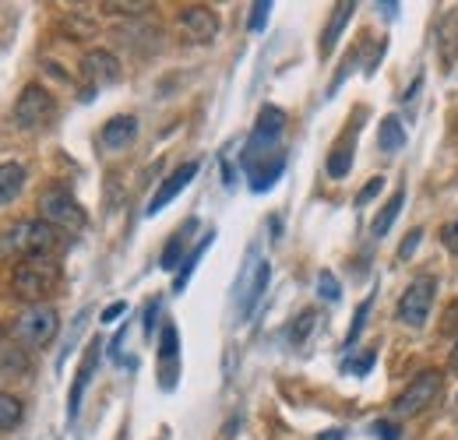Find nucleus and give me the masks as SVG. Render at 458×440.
Instances as JSON below:
<instances>
[{
	"instance_id": "1",
	"label": "nucleus",
	"mask_w": 458,
	"mask_h": 440,
	"mask_svg": "<svg viewBox=\"0 0 458 440\" xmlns=\"http://www.w3.org/2000/svg\"><path fill=\"white\" fill-rule=\"evenodd\" d=\"M60 229H54L50 222L43 219H25L18 222L14 229H7L4 247L21 254V258H54L60 250Z\"/></svg>"
},
{
	"instance_id": "2",
	"label": "nucleus",
	"mask_w": 458,
	"mask_h": 440,
	"mask_svg": "<svg viewBox=\"0 0 458 440\" xmlns=\"http://www.w3.org/2000/svg\"><path fill=\"white\" fill-rule=\"evenodd\" d=\"M60 275H64L60 272V261H54V258H25L14 268V292L21 300L39 303V300H47L60 285Z\"/></svg>"
},
{
	"instance_id": "3",
	"label": "nucleus",
	"mask_w": 458,
	"mask_h": 440,
	"mask_svg": "<svg viewBox=\"0 0 458 440\" xmlns=\"http://www.w3.org/2000/svg\"><path fill=\"white\" fill-rule=\"evenodd\" d=\"M57 331H60L57 310L47 307V303H32L29 310H21V317L14 321L11 334H14L21 345H29V349H43V345H50V342L57 338Z\"/></svg>"
},
{
	"instance_id": "4",
	"label": "nucleus",
	"mask_w": 458,
	"mask_h": 440,
	"mask_svg": "<svg viewBox=\"0 0 458 440\" xmlns=\"http://www.w3.org/2000/svg\"><path fill=\"white\" fill-rule=\"evenodd\" d=\"M54 120H57V99H54V92L43 89V85H36V81L25 85L21 96H18V103H14V123L21 131H39V127H47Z\"/></svg>"
},
{
	"instance_id": "5",
	"label": "nucleus",
	"mask_w": 458,
	"mask_h": 440,
	"mask_svg": "<svg viewBox=\"0 0 458 440\" xmlns=\"http://www.w3.org/2000/svg\"><path fill=\"white\" fill-rule=\"evenodd\" d=\"M434 296H437V278L434 275L412 278V282L405 285V292L399 296L395 317H399L405 328H423V325H427V317H430Z\"/></svg>"
},
{
	"instance_id": "6",
	"label": "nucleus",
	"mask_w": 458,
	"mask_h": 440,
	"mask_svg": "<svg viewBox=\"0 0 458 440\" xmlns=\"http://www.w3.org/2000/svg\"><path fill=\"white\" fill-rule=\"evenodd\" d=\"M441 391H445V374H441V370H423V374H416L412 385L395 398L392 412H395V416H420V412H427V409L441 398Z\"/></svg>"
},
{
	"instance_id": "7",
	"label": "nucleus",
	"mask_w": 458,
	"mask_h": 440,
	"mask_svg": "<svg viewBox=\"0 0 458 440\" xmlns=\"http://www.w3.org/2000/svg\"><path fill=\"white\" fill-rule=\"evenodd\" d=\"M39 216L43 222H50L54 229H85V208L78 205V198L64 187H50L39 198Z\"/></svg>"
},
{
	"instance_id": "8",
	"label": "nucleus",
	"mask_w": 458,
	"mask_h": 440,
	"mask_svg": "<svg viewBox=\"0 0 458 440\" xmlns=\"http://www.w3.org/2000/svg\"><path fill=\"white\" fill-rule=\"evenodd\" d=\"M240 163H243V173H247L250 190L261 194V190H272L276 180L283 176V169H286V148H272V152H243Z\"/></svg>"
},
{
	"instance_id": "9",
	"label": "nucleus",
	"mask_w": 458,
	"mask_h": 440,
	"mask_svg": "<svg viewBox=\"0 0 458 440\" xmlns=\"http://www.w3.org/2000/svg\"><path fill=\"white\" fill-rule=\"evenodd\" d=\"M268 278H272L268 261L250 258V265H247L243 275H240V289H236V310H240V317H247V314L258 307V300H261L265 289H268Z\"/></svg>"
},
{
	"instance_id": "10",
	"label": "nucleus",
	"mask_w": 458,
	"mask_h": 440,
	"mask_svg": "<svg viewBox=\"0 0 458 440\" xmlns=\"http://www.w3.org/2000/svg\"><path fill=\"white\" fill-rule=\"evenodd\" d=\"M283 131H286V113L279 110V106H261L258 123H254L243 152H272V148H279Z\"/></svg>"
},
{
	"instance_id": "11",
	"label": "nucleus",
	"mask_w": 458,
	"mask_h": 440,
	"mask_svg": "<svg viewBox=\"0 0 458 440\" xmlns=\"http://www.w3.org/2000/svg\"><path fill=\"white\" fill-rule=\"evenodd\" d=\"M180 29L194 39V43H212L219 36V14L205 4H194V7H183L180 11Z\"/></svg>"
},
{
	"instance_id": "12",
	"label": "nucleus",
	"mask_w": 458,
	"mask_h": 440,
	"mask_svg": "<svg viewBox=\"0 0 458 440\" xmlns=\"http://www.w3.org/2000/svg\"><path fill=\"white\" fill-rule=\"evenodd\" d=\"M198 169H201V163H198V159H191V163L176 165V169H173L170 176H166V180L159 183V190L152 194V205H148V216H159V212H163V208L170 205L173 198H176V194H180V190H183V187H187V183H191V180L198 176Z\"/></svg>"
},
{
	"instance_id": "13",
	"label": "nucleus",
	"mask_w": 458,
	"mask_h": 440,
	"mask_svg": "<svg viewBox=\"0 0 458 440\" xmlns=\"http://www.w3.org/2000/svg\"><path fill=\"white\" fill-rule=\"evenodd\" d=\"M120 60H116L110 50H89V54L81 56V74L89 78V85H114L120 81Z\"/></svg>"
},
{
	"instance_id": "14",
	"label": "nucleus",
	"mask_w": 458,
	"mask_h": 440,
	"mask_svg": "<svg viewBox=\"0 0 458 440\" xmlns=\"http://www.w3.org/2000/svg\"><path fill=\"white\" fill-rule=\"evenodd\" d=\"M176 360H180V334H176V325L166 321L159 334V385L166 391L176 385V367H180Z\"/></svg>"
},
{
	"instance_id": "15",
	"label": "nucleus",
	"mask_w": 458,
	"mask_h": 440,
	"mask_svg": "<svg viewBox=\"0 0 458 440\" xmlns=\"http://www.w3.org/2000/svg\"><path fill=\"white\" fill-rule=\"evenodd\" d=\"M134 138H138V116L123 113V116L106 120V127H103V134H99V145H103L106 152H123V148L134 145Z\"/></svg>"
},
{
	"instance_id": "16",
	"label": "nucleus",
	"mask_w": 458,
	"mask_h": 440,
	"mask_svg": "<svg viewBox=\"0 0 458 440\" xmlns=\"http://www.w3.org/2000/svg\"><path fill=\"white\" fill-rule=\"evenodd\" d=\"M96 363H99V342H92V349L85 352V360H81V367H78V381H74L71 398H67V416H71V419H74L78 409H81V394H85V387H89V381H92Z\"/></svg>"
},
{
	"instance_id": "17",
	"label": "nucleus",
	"mask_w": 458,
	"mask_h": 440,
	"mask_svg": "<svg viewBox=\"0 0 458 440\" xmlns=\"http://www.w3.org/2000/svg\"><path fill=\"white\" fill-rule=\"evenodd\" d=\"M352 11H356V4L352 0H343V4H335V11H332V21L325 25V32H321V43H318V54L328 56L335 50V43H339V36H343L345 21L352 18Z\"/></svg>"
},
{
	"instance_id": "18",
	"label": "nucleus",
	"mask_w": 458,
	"mask_h": 440,
	"mask_svg": "<svg viewBox=\"0 0 458 440\" xmlns=\"http://www.w3.org/2000/svg\"><path fill=\"white\" fill-rule=\"evenodd\" d=\"M25 165L21 163H0V208L11 205L25 190Z\"/></svg>"
},
{
	"instance_id": "19",
	"label": "nucleus",
	"mask_w": 458,
	"mask_h": 440,
	"mask_svg": "<svg viewBox=\"0 0 458 440\" xmlns=\"http://www.w3.org/2000/svg\"><path fill=\"white\" fill-rule=\"evenodd\" d=\"M402 205H405V187H395V194L385 201V208L374 216V222H370V233H374V240H381L392 225H395V219H399Z\"/></svg>"
},
{
	"instance_id": "20",
	"label": "nucleus",
	"mask_w": 458,
	"mask_h": 440,
	"mask_svg": "<svg viewBox=\"0 0 458 440\" xmlns=\"http://www.w3.org/2000/svg\"><path fill=\"white\" fill-rule=\"evenodd\" d=\"M377 145H381V152H388V156H395L405 148V127H402L399 116H385L381 120V127H377Z\"/></svg>"
},
{
	"instance_id": "21",
	"label": "nucleus",
	"mask_w": 458,
	"mask_h": 440,
	"mask_svg": "<svg viewBox=\"0 0 458 440\" xmlns=\"http://www.w3.org/2000/svg\"><path fill=\"white\" fill-rule=\"evenodd\" d=\"M21 419H25V405H21V398H14L11 391H0V434H11Z\"/></svg>"
},
{
	"instance_id": "22",
	"label": "nucleus",
	"mask_w": 458,
	"mask_h": 440,
	"mask_svg": "<svg viewBox=\"0 0 458 440\" xmlns=\"http://www.w3.org/2000/svg\"><path fill=\"white\" fill-rule=\"evenodd\" d=\"M212 240H216V233H208V236H205V240H201V243L183 258V268H180L176 278H173V292H183V285H187V278H191V272H194V265H198V261H201V254L212 247Z\"/></svg>"
},
{
	"instance_id": "23",
	"label": "nucleus",
	"mask_w": 458,
	"mask_h": 440,
	"mask_svg": "<svg viewBox=\"0 0 458 440\" xmlns=\"http://www.w3.org/2000/svg\"><path fill=\"white\" fill-rule=\"evenodd\" d=\"M191 229H194V219L187 222V225H183V229H180L176 236H173L170 243H166V250H163V261H159V265H163L166 272H173V268H176V265L183 261V243H187V236H191Z\"/></svg>"
},
{
	"instance_id": "24",
	"label": "nucleus",
	"mask_w": 458,
	"mask_h": 440,
	"mask_svg": "<svg viewBox=\"0 0 458 440\" xmlns=\"http://www.w3.org/2000/svg\"><path fill=\"white\" fill-rule=\"evenodd\" d=\"M349 165H352V148L349 145H335V152L328 156V176L332 180H343V176H349Z\"/></svg>"
},
{
	"instance_id": "25",
	"label": "nucleus",
	"mask_w": 458,
	"mask_h": 440,
	"mask_svg": "<svg viewBox=\"0 0 458 440\" xmlns=\"http://www.w3.org/2000/svg\"><path fill=\"white\" fill-rule=\"evenodd\" d=\"M370 307H374V292L360 303V310H356V317H352V325H349V331H345V345L352 349L356 345V338H360V331H363V325H367V314H370Z\"/></svg>"
},
{
	"instance_id": "26",
	"label": "nucleus",
	"mask_w": 458,
	"mask_h": 440,
	"mask_svg": "<svg viewBox=\"0 0 458 440\" xmlns=\"http://www.w3.org/2000/svg\"><path fill=\"white\" fill-rule=\"evenodd\" d=\"M318 292H321V300L335 303V300L343 296V289H339V278L332 275V272H318Z\"/></svg>"
},
{
	"instance_id": "27",
	"label": "nucleus",
	"mask_w": 458,
	"mask_h": 440,
	"mask_svg": "<svg viewBox=\"0 0 458 440\" xmlns=\"http://www.w3.org/2000/svg\"><path fill=\"white\" fill-rule=\"evenodd\" d=\"M106 11H116V14H141L145 7H152L148 0H106L103 4Z\"/></svg>"
},
{
	"instance_id": "28",
	"label": "nucleus",
	"mask_w": 458,
	"mask_h": 440,
	"mask_svg": "<svg viewBox=\"0 0 458 440\" xmlns=\"http://www.w3.org/2000/svg\"><path fill=\"white\" fill-rule=\"evenodd\" d=\"M254 11H250V21H247V29L250 32H261L265 29V21H268V11H272V4L268 0H258V4H250Z\"/></svg>"
},
{
	"instance_id": "29",
	"label": "nucleus",
	"mask_w": 458,
	"mask_h": 440,
	"mask_svg": "<svg viewBox=\"0 0 458 440\" xmlns=\"http://www.w3.org/2000/svg\"><path fill=\"white\" fill-rule=\"evenodd\" d=\"M423 243V229H412L405 240H402V247H399V261H409L412 254H416V247Z\"/></svg>"
},
{
	"instance_id": "30",
	"label": "nucleus",
	"mask_w": 458,
	"mask_h": 440,
	"mask_svg": "<svg viewBox=\"0 0 458 440\" xmlns=\"http://www.w3.org/2000/svg\"><path fill=\"white\" fill-rule=\"evenodd\" d=\"M441 243L452 250V254H458V219L455 222H448L445 229H441Z\"/></svg>"
},
{
	"instance_id": "31",
	"label": "nucleus",
	"mask_w": 458,
	"mask_h": 440,
	"mask_svg": "<svg viewBox=\"0 0 458 440\" xmlns=\"http://www.w3.org/2000/svg\"><path fill=\"white\" fill-rule=\"evenodd\" d=\"M310 325H314V310H303V314H300V321H296V328L289 331V334H293V342H303V334H307Z\"/></svg>"
},
{
	"instance_id": "32",
	"label": "nucleus",
	"mask_w": 458,
	"mask_h": 440,
	"mask_svg": "<svg viewBox=\"0 0 458 440\" xmlns=\"http://www.w3.org/2000/svg\"><path fill=\"white\" fill-rule=\"evenodd\" d=\"M381 187H385V180H381V176H374V180H370V183H367V187L356 194V205H367V201H370V198H374Z\"/></svg>"
},
{
	"instance_id": "33",
	"label": "nucleus",
	"mask_w": 458,
	"mask_h": 440,
	"mask_svg": "<svg viewBox=\"0 0 458 440\" xmlns=\"http://www.w3.org/2000/svg\"><path fill=\"white\" fill-rule=\"evenodd\" d=\"M370 367H374V352H367V356H360V360H352V363H345L343 370H345V374H352V370H356V374H367Z\"/></svg>"
},
{
	"instance_id": "34",
	"label": "nucleus",
	"mask_w": 458,
	"mask_h": 440,
	"mask_svg": "<svg viewBox=\"0 0 458 440\" xmlns=\"http://www.w3.org/2000/svg\"><path fill=\"white\" fill-rule=\"evenodd\" d=\"M374 434L381 440H399V427L395 423H374Z\"/></svg>"
},
{
	"instance_id": "35",
	"label": "nucleus",
	"mask_w": 458,
	"mask_h": 440,
	"mask_svg": "<svg viewBox=\"0 0 458 440\" xmlns=\"http://www.w3.org/2000/svg\"><path fill=\"white\" fill-rule=\"evenodd\" d=\"M123 310H127V303H123V300H116V303H110V307L103 310V321H106V325H114V321L120 317V314H123Z\"/></svg>"
},
{
	"instance_id": "36",
	"label": "nucleus",
	"mask_w": 458,
	"mask_h": 440,
	"mask_svg": "<svg viewBox=\"0 0 458 440\" xmlns=\"http://www.w3.org/2000/svg\"><path fill=\"white\" fill-rule=\"evenodd\" d=\"M156 310H159V300H152L148 307H145V331L152 334V325H156Z\"/></svg>"
},
{
	"instance_id": "37",
	"label": "nucleus",
	"mask_w": 458,
	"mask_h": 440,
	"mask_svg": "<svg viewBox=\"0 0 458 440\" xmlns=\"http://www.w3.org/2000/svg\"><path fill=\"white\" fill-rule=\"evenodd\" d=\"M448 370H452V374H458V345H455V349H452V360H448Z\"/></svg>"
},
{
	"instance_id": "38",
	"label": "nucleus",
	"mask_w": 458,
	"mask_h": 440,
	"mask_svg": "<svg viewBox=\"0 0 458 440\" xmlns=\"http://www.w3.org/2000/svg\"><path fill=\"white\" fill-rule=\"evenodd\" d=\"M321 440H343V434H321Z\"/></svg>"
},
{
	"instance_id": "39",
	"label": "nucleus",
	"mask_w": 458,
	"mask_h": 440,
	"mask_svg": "<svg viewBox=\"0 0 458 440\" xmlns=\"http://www.w3.org/2000/svg\"><path fill=\"white\" fill-rule=\"evenodd\" d=\"M4 338H7V328H4V325H0V345H4Z\"/></svg>"
}]
</instances>
